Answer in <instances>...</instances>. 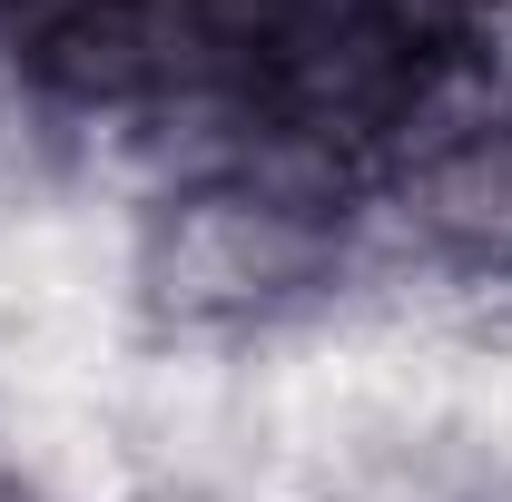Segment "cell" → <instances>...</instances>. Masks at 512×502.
<instances>
[{"label":"cell","instance_id":"cell-1","mask_svg":"<svg viewBox=\"0 0 512 502\" xmlns=\"http://www.w3.org/2000/svg\"><path fill=\"white\" fill-rule=\"evenodd\" d=\"M355 227L365 217H325L237 168L148 197L128 207V335L227 355L306 335L355 286Z\"/></svg>","mask_w":512,"mask_h":502},{"label":"cell","instance_id":"cell-2","mask_svg":"<svg viewBox=\"0 0 512 502\" xmlns=\"http://www.w3.org/2000/svg\"><path fill=\"white\" fill-rule=\"evenodd\" d=\"M473 10H493V20H512V0H473Z\"/></svg>","mask_w":512,"mask_h":502}]
</instances>
